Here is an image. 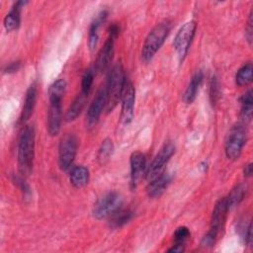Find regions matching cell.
Instances as JSON below:
<instances>
[{
    "label": "cell",
    "mask_w": 253,
    "mask_h": 253,
    "mask_svg": "<svg viewBox=\"0 0 253 253\" xmlns=\"http://www.w3.org/2000/svg\"><path fill=\"white\" fill-rule=\"evenodd\" d=\"M244 239H245L246 244L251 246V244H252V225H251V223L248 224V226H247V228L245 230Z\"/></svg>",
    "instance_id": "34"
},
{
    "label": "cell",
    "mask_w": 253,
    "mask_h": 253,
    "mask_svg": "<svg viewBox=\"0 0 253 253\" xmlns=\"http://www.w3.org/2000/svg\"><path fill=\"white\" fill-rule=\"evenodd\" d=\"M184 250H185V244L175 243L168 251L169 252H174V253H180V252H183Z\"/></svg>",
    "instance_id": "36"
},
{
    "label": "cell",
    "mask_w": 253,
    "mask_h": 253,
    "mask_svg": "<svg viewBox=\"0 0 253 253\" xmlns=\"http://www.w3.org/2000/svg\"><path fill=\"white\" fill-rule=\"evenodd\" d=\"M35 157V129L26 126L18 141V167L22 176H29L33 170Z\"/></svg>",
    "instance_id": "1"
},
{
    "label": "cell",
    "mask_w": 253,
    "mask_h": 253,
    "mask_svg": "<svg viewBox=\"0 0 253 253\" xmlns=\"http://www.w3.org/2000/svg\"><path fill=\"white\" fill-rule=\"evenodd\" d=\"M123 206V198L120 193L112 191L104 195L94 206L93 215L97 219L110 217Z\"/></svg>",
    "instance_id": "5"
},
{
    "label": "cell",
    "mask_w": 253,
    "mask_h": 253,
    "mask_svg": "<svg viewBox=\"0 0 253 253\" xmlns=\"http://www.w3.org/2000/svg\"><path fill=\"white\" fill-rule=\"evenodd\" d=\"M66 88V82L63 79L54 81L48 90L49 101H61Z\"/></svg>",
    "instance_id": "26"
},
{
    "label": "cell",
    "mask_w": 253,
    "mask_h": 253,
    "mask_svg": "<svg viewBox=\"0 0 253 253\" xmlns=\"http://www.w3.org/2000/svg\"><path fill=\"white\" fill-rule=\"evenodd\" d=\"M175 152V146L171 142L165 143L159 152L155 155L147 169L145 170V178L152 180L156 176L163 173V170Z\"/></svg>",
    "instance_id": "9"
},
{
    "label": "cell",
    "mask_w": 253,
    "mask_h": 253,
    "mask_svg": "<svg viewBox=\"0 0 253 253\" xmlns=\"http://www.w3.org/2000/svg\"><path fill=\"white\" fill-rule=\"evenodd\" d=\"M107 16H108V12L106 10L101 11L90 26L89 36H88V45L91 50H93L95 48V46L97 45V42H98V38H99L98 31H99L101 24L106 20Z\"/></svg>",
    "instance_id": "18"
},
{
    "label": "cell",
    "mask_w": 253,
    "mask_h": 253,
    "mask_svg": "<svg viewBox=\"0 0 253 253\" xmlns=\"http://www.w3.org/2000/svg\"><path fill=\"white\" fill-rule=\"evenodd\" d=\"M146 158L143 153L135 151L130 156V186L135 188L143 176L145 175Z\"/></svg>",
    "instance_id": "12"
},
{
    "label": "cell",
    "mask_w": 253,
    "mask_h": 253,
    "mask_svg": "<svg viewBox=\"0 0 253 253\" xmlns=\"http://www.w3.org/2000/svg\"><path fill=\"white\" fill-rule=\"evenodd\" d=\"M203 72L201 70L197 71L191 78L186 91L184 93V101L187 104H191L197 97V93L199 91V88L201 86V83L203 81Z\"/></svg>",
    "instance_id": "19"
},
{
    "label": "cell",
    "mask_w": 253,
    "mask_h": 253,
    "mask_svg": "<svg viewBox=\"0 0 253 253\" xmlns=\"http://www.w3.org/2000/svg\"><path fill=\"white\" fill-rule=\"evenodd\" d=\"M106 104H107V90L106 88H102L98 91L97 95L95 96L93 102L91 103L88 109V112H87L88 126H92L98 122L102 114V111L106 109Z\"/></svg>",
    "instance_id": "11"
},
{
    "label": "cell",
    "mask_w": 253,
    "mask_h": 253,
    "mask_svg": "<svg viewBox=\"0 0 253 253\" xmlns=\"http://www.w3.org/2000/svg\"><path fill=\"white\" fill-rule=\"evenodd\" d=\"M37 94H38V87L36 83H33L27 90L26 93V98H25V103L23 106V110L21 113L20 117V124H25L30 117L32 116L35 106H36V101H37Z\"/></svg>",
    "instance_id": "15"
},
{
    "label": "cell",
    "mask_w": 253,
    "mask_h": 253,
    "mask_svg": "<svg viewBox=\"0 0 253 253\" xmlns=\"http://www.w3.org/2000/svg\"><path fill=\"white\" fill-rule=\"evenodd\" d=\"M115 40L116 39L112 37H108L103 47L100 49L95 62V68H94V70H96L97 72H104L110 66V63L114 55Z\"/></svg>",
    "instance_id": "13"
},
{
    "label": "cell",
    "mask_w": 253,
    "mask_h": 253,
    "mask_svg": "<svg viewBox=\"0 0 253 253\" xmlns=\"http://www.w3.org/2000/svg\"><path fill=\"white\" fill-rule=\"evenodd\" d=\"M93 80H94V71L91 69H88L84 75L82 76V81H81V93H83L84 95L88 96L92 84H93Z\"/></svg>",
    "instance_id": "28"
},
{
    "label": "cell",
    "mask_w": 253,
    "mask_h": 253,
    "mask_svg": "<svg viewBox=\"0 0 253 253\" xmlns=\"http://www.w3.org/2000/svg\"><path fill=\"white\" fill-rule=\"evenodd\" d=\"M251 174H252V164L249 163L244 168V175L249 177V176H251Z\"/></svg>",
    "instance_id": "37"
},
{
    "label": "cell",
    "mask_w": 253,
    "mask_h": 253,
    "mask_svg": "<svg viewBox=\"0 0 253 253\" xmlns=\"http://www.w3.org/2000/svg\"><path fill=\"white\" fill-rule=\"evenodd\" d=\"M109 37H112L114 39H116L118 36H119V33H120V28L117 24H112L110 27H109Z\"/></svg>",
    "instance_id": "35"
},
{
    "label": "cell",
    "mask_w": 253,
    "mask_h": 253,
    "mask_svg": "<svg viewBox=\"0 0 253 253\" xmlns=\"http://www.w3.org/2000/svg\"><path fill=\"white\" fill-rule=\"evenodd\" d=\"M241 103V118L245 122H250L252 119V111H253V97L252 90H248L245 94L240 98Z\"/></svg>",
    "instance_id": "24"
},
{
    "label": "cell",
    "mask_w": 253,
    "mask_h": 253,
    "mask_svg": "<svg viewBox=\"0 0 253 253\" xmlns=\"http://www.w3.org/2000/svg\"><path fill=\"white\" fill-rule=\"evenodd\" d=\"M21 67V61H14L9 63L5 68H4V72L5 73H14L16 71H18Z\"/></svg>",
    "instance_id": "33"
},
{
    "label": "cell",
    "mask_w": 253,
    "mask_h": 253,
    "mask_svg": "<svg viewBox=\"0 0 253 253\" xmlns=\"http://www.w3.org/2000/svg\"><path fill=\"white\" fill-rule=\"evenodd\" d=\"M252 63L247 62L236 73L235 81L238 86H245L252 81Z\"/></svg>",
    "instance_id": "25"
},
{
    "label": "cell",
    "mask_w": 253,
    "mask_h": 253,
    "mask_svg": "<svg viewBox=\"0 0 253 253\" xmlns=\"http://www.w3.org/2000/svg\"><path fill=\"white\" fill-rule=\"evenodd\" d=\"M126 77L124 67L121 62L116 63L110 71L107 90V104L106 111L111 112L117 106L119 100L122 98L123 90L126 84Z\"/></svg>",
    "instance_id": "4"
},
{
    "label": "cell",
    "mask_w": 253,
    "mask_h": 253,
    "mask_svg": "<svg viewBox=\"0 0 253 253\" xmlns=\"http://www.w3.org/2000/svg\"><path fill=\"white\" fill-rule=\"evenodd\" d=\"M252 25H253V21H252V10L250 11V14H249V18H248V21H247V27L245 28V36L247 38V41L249 42V44L251 45L252 43V32H253V29H252Z\"/></svg>",
    "instance_id": "32"
},
{
    "label": "cell",
    "mask_w": 253,
    "mask_h": 253,
    "mask_svg": "<svg viewBox=\"0 0 253 253\" xmlns=\"http://www.w3.org/2000/svg\"><path fill=\"white\" fill-rule=\"evenodd\" d=\"M196 28H197L196 22L189 21V22L185 23L180 28L178 33L176 34L173 45L178 53L180 62L183 61V59L185 58V56L189 50V47L192 43V41H193L195 33H196Z\"/></svg>",
    "instance_id": "8"
},
{
    "label": "cell",
    "mask_w": 253,
    "mask_h": 253,
    "mask_svg": "<svg viewBox=\"0 0 253 253\" xmlns=\"http://www.w3.org/2000/svg\"><path fill=\"white\" fill-rule=\"evenodd\" d=\"M190 237V230L186 226H180L174 233V242L178 244H185Z\"/></svg>",
    "instance_id": "30"
},
{
    "label": "cell",
    "mask_w": 253,
    "mask_h": 253,
    "mask_svg": "<svg viewBox=\"0 0 253 253\" xmlns=\"http://www.w3.org/2000/svg\"><path fill=\"white\" fill-rule=\"evenodd\" d=\"M228 210L229 209H228L225 197L220 198L215 203L212 213H211L210 230L203 237L201 245H203L204 247H211V246L214 245V243L217 239V236L219 235L220 231L222 230V228L224 226Z\"/></svg>",
    "instance_id": "3"
},
{
    "label": "cell",
    "mask_w": 253,
    "mask_h": 253,
    "mask_svg": "<svg viewBox=\"0 0 253 253\" xmlns=\"http://www.w3.org/2000/svg\"><path fill=\"white\" fill-rule=\"evenodd\" d=\"M220 97V85L215 76H213L211 80L210 84V99L212 105L216 104Z\"/></svg>",
    "instance_id": "29"
},
{
    "label": "cell",
    "mask_w": 253,
    "mask_h": 253,
    "mask_svg": "<svg viewBox=\"0 0 253 253\" xmlns=\"http://www.w3.org/2000/svg\"><path fill=\"white\" fill-rule=\"evenodd\" d=\"M13 182L21 189V191L23 192L24 196H28L31 194V191H30V187L29 185L25 182V180L23 179V177L21 176H13Z\"/></svg>",
    "instance_id": "31"
},
{
    "label": "cell",
    "mask_w": 253,
    "mask_h": 253,
    "mask_svg": "<svg viewBox=\"0 0 253 253\" xmlns=\"http://www.w3.org/2000/svg\"><path fill=\"white\" fill-rule=\"evenodd\" d=\"M78 147V139L74 134H66L60 140L58 147V164L61 170H68L75 158Z\"/></svg>",
    "instance_id": "7"
},
{
    "label": "cell",
    "mask_w": 253,
    "mask_h": 253,
    "mask_svg": "<svg viewBox=\"0 0 253 253\" xmlns=\"http://www.w3.org/2000/svg\"><path fill=\"white\" fill-rule=\"evenodd\" d=\"M89 170L83 165L75 166L70 172V183L75 188H82L89 182Z\"/></svg>",
    "instance_id": "20"
},
{
    "label": "cell",
    "mask_w": 253,
    "mask_h": 253,
    "mask_svg": "<svg viewBox=\"0 0 253 253\" xmlns=\"http://www.w3.org/2000/svg\"><path fill=\"white\" fill-rule=\"evenodd\" d=\"M113 149H114L113 142L110 138H106L105 140L102 141V144L98 151V156H97L100 164H104L109 160L110 156L113 153Z\"/></svg>",
    "instance_id": "27"
},
{
    "label": "cell",
    "mask_w": 253,
    "mask_h": 253,
    "mask_svg": "<svg viewBox=\"0 0 253 253\" xmlns=\"http://www.w3.org/2000/svg\"><path fill=\"white\" fill-rule=\"evenodd\" d=\"M171 30V22L164 20L155 25L147 35L141 49V58L148 62L152 59L157 50L161 47Z\"/></svg>",
    "instance_id": "2"
},
{
    "label": "cell",
    "mask_w": 253,
    "mask_h": 253,
    "mask_svg": "<svg viewBox=\"0 0 253 253\" xmlns=\"http://www.w3.org/2000/svg\"><path fill=\"white\" fill-rule=\"evenodd\" d=\"M27 1H18L14 4L10 12L4 18V27L8 32L16 30L20 25V15L22 7L27 4Z\"/></svg>",
    "instance_id": "17"
},
{
    "label": "cell",
    "mask_w": 253,
    "mask_h": 253,
    "mask_svg": "<svg viewBox=\"0 0 253 253\" xmlns=\"http://www.w3.org/2000/svg\"><path fill=\"white\" fill-rule=\"evenodd\" d=\"M47 116V131L50 135H56L61 125V101H49Z\"/></svg>",
    "instance_id": "14"
},
{
    "label": "cell",
    "mask_w": 253,
    "mask_h": 253,
    "mask_svg": "<svg viewBox=\"0 0 253 253\" xmlns=\"http://www.w3.org/2000/svg\"><path fill=\"white\" fill-rule=\"evenodd\" d=\"M171 182V176L168 173H161L160 175L156 176L152 180H150L146 191L149 197L156 198L159 197L168 187Z\"/></svg>",
    "instance_id": "16"
},
{
    "label": "cell",
    "mask_w": 253,
    "mask_h": 253,
    "mask_svg": "<svg viewBox=\"0 0 253 253\" xmlns=\"http://www.w3.org/2000/svg\"><path fill=\"white\" fill-rule=\"evenodd\" d=\"M247 192V185L244 183H239L234 186V188L230 191L228 197L226 198L228 209H232L240 204V202L244 199Z\"/></svg>",
    "instance_id": "22"
},
{
    "label": "cell",
    "mask_w": 253,
    "mask_h": 253,
    "mask_svg": "<svg viewBox=\"0 0 253 253\" xmlns=\"http://www.w3.org/2000/svg\"><path fill=\"white\" fill-rule=\"evenodd\" d=\"M246 142V129L242 125L234 126L225 140V155L230 160L239 158L242 148Z\"/></svg>",
    "instance_id": "6"
},
{
    "label": "cell",
    "mask_w": 253,
    "mask_h": 253,
    "mask_svg": "<svg viewBox=\"0 0 253 253\" xmlns=\"http://www.w3.org/2000/svg\"><path fill=\"white\" fill-rule=\"evenodd\" d=\"M86 98H87V96L81 92H80V94L77 95V97L74 99V101L72 102V104L70 105L69 109L67 110V112L65 114V121L71 122V121L75 120L80 115V113L85 105Z\"/></svg>",
    "instance_id": "23"
},
{
    "label": "cell",
    "mask_w": 253,
    "mask_h": 253,
    "mask_svg": "<svg viewBox=\"0 0 253 253\" xmlns=\"http://www.w3.org/2000/svg\"><path fill=\"white\" fill-rule=\"evenodd\" d=\"M122 113L121 120L124 124H128L133 118V107L135 100V89L132 83L128 80L126 81L123 94H122Z\"/></svg>",
    "instance_id": "10"
},
{
    "label": "cell",
    "mask_w": 253,
    "mask_h": 253,
    "mask_svg": "<svg viewBox=\"0 0 253 253\" xmlns=\"http://www.w3.org/2000/svg\"><path fill=\"white\" fill-rule=\"evenodd\" d=\"M133 212L128 209H119L114 214L110 216L109 224L112 228H118L128 222L132 218Z\"/></svg>",
    "instance_id": "21"
}]
</instances>
